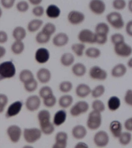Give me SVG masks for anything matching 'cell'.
<instances>
[{"label":"cell","instance_id":"cell-1","mask_svg":"<svg viewBox=\"0 0 132 148\" xmlns=\"http://www.w3.org/2000/svg\"><path fill=\"white\" fill-rule=\"evenodd\" d=\"M38 119L42 131L46 135H50L54 131L53 124L50 121V114L49 111L43 110L38 114Z\"/></svg>","mask_w":132,"mask_h":148},{"label":"cell","instance_id":"cell-2","mask_svg":"<svg viewBox=\"0 0 132 148\" xmlns=\"http://www.w3.org/2000/svg\"><path fill=\"white\" fill-rule=\"evenodd\" d=\"M107 21L115 29H121L125 26V22L122 15L118 11H112L107 15Z\"/></svg>","mask_w":132,"mask_h":148},{"label":"cell","instance_id":"cell-3","mask_svg":"<svg viewBox=\"0 0 132 148\" xmlns=\"http://www.w3.org/2000/svg\"><path fill=\"white\" fill-rule=\"evenodd\" d=\"M16 69L13 62L11 61L0 64V81L6 79L13 77L15 75Z\"/></svg>","mask_w":132,"mask_h":148},{"label":"cell","instance_id":"cell-4","mask_svg":"<svg viewBox=\"0 0 132 148\" xmlns=\"http://www.w3.org/2000/svg\"><path fill=\"white\" fill-rule=\"evenodd\" d=\"M102 118L101 113L93 110L88 115L87 121V125L91 130H96L101 125Z\"/></svg>","mask_w":132,"mask_h":148},{"label":"cell","instance_id":"cell-5","mask_svg":"<svg viewBox=\"0 0 132 148\" xmlns=\"http://www.w3.org/2000/svg\"><path fill=\"white\" fill-rule=\"evenodd\" d=\"M78 38L80 42L84 44H94L95 43V32L89 29H83L79 32Z\"/></svg>","mask_w":132,"mask_h":148},{"label":"cell","instance_id":"cell-6","mask_svg":"<svg viewBox=\"0 0 132 148\" xmlns=\"http://www.w3.org/2000/svg\"><path fill=\"white\" fill-rule=\"evenodd\" d=\"M114 51L116 54L119 57L127 58L132 55V48L125 41L114 45Z\"/></svg>","mask_w":132,"mask_h":148},{"label":"cell","instance_id":"cell-7","mask_svg":"<svg viewBox=\"0 0 132 148\" xmlns=\"http://www.w3.org/2000/svg\"><path fill=\"white\" fill-rule=\"evenodd\" d=\"M88 7L90 11L96 15L103 14L106 11V4L103 0H90Z\"/></svg>","mask_w":132,"mask_h":148},{"label":"cell","instance_id":"cell-8","mask_svg":"<svg viewBox=\"0 0 132 148\" xmlns=\"http://www.w3.org/2000/svg\"><path fill=\"white\" fill-rule=\"evenodd\" d=\"M85 15L83 12L77 10H72L69 12L67 19L71 25L76 26L82 23L85 20Z\"/></svg>","mask_w":132,"mask_h":148},{"label":"cell","instance_id":"cell-9","mask_svg":"<svg viewBox=\"0 0 132 148\" xmlns=\"http://www.w3.org/2000/svg\"><path fill=\"white\" fill-rule=\"evenodd\" d=\"M89 75L93 79L99 81H105L108 76L107 71L97 65H95L91 68L89 71Z\"/></svg>","mask_w":132,"mask_h":148},{"label":"cell","instance_id":"cell-10","mask_svg":"<svg viewBox=\"0 0 132 148\" xmlns=\"http://www.w3.org/2000/svg\"><path fill=\"white\" fill-rule=\"evenodd\" d=\"M42 133L39 129L36 128L25 129L24 132V136L26 142L33 143L41 138Z\"/></svg>","mask_w":132,"mask_h":148},{"label":"cell","instance_id":"cell-11","mask_svg":"<svg viewBox=\"0 0 132 148\" xmlns=\"http://www.w3.org/2000/svg\"><path fill=\"white\" fill-rule=\"evenodd\" d=\"M88 103L85 101H80L76 103L70 110V113L72 116L76 117L86 113L89 109Z\"/></svg>","mask_w":132,"mask_h":148},{"label":"cell","instance_id":"cell-12","mask_svg":"<svg viewBox=\"0 0 132 148\" xmlns=\"http://www.w3.org/2000/svg\"><path fill=\"white\" fill-rule=\"evenodd\" d=\"M69 37L67 33L60 32L54 36L52 39L53 44L57 47H63L67 45L69 42Z\"/></svg>","mask_w":132,"mask_h":148},{"label":"cell","instance_id":"cell-13","mask_svg":"<svg viewBox=\"0 0 132 148\" xmlns=\"http://www.w3.org/2000/svg\"><path fill=\"white\" fill-rule=\"evenodd\" d=\"M109 141L108 134L104 131H100L96 133L94 137V142L99 147H104L107 145Z\"/></svg>","mask_w":132,"mask_h":148},{"label":"cell","instance_id":"cell-14","mask_svg":"<svg viewBox=\"0 0 132 148\" xmlns=\"http://www.w3.org/2000/svg\"><path fill=\"white\" fill-rule=\"evenodd\" d=\"M35 57L38 63L41 64H45L50 59V52L46 48H40L35 51Z\"/></svg>","mask_w":132,"mask_h":148},{"label":"cell","instance_id":"cell-15","mask_svg":"<svg viewBox=\"0 0 132 148\" xmlns=\"http://www.w3.org/2000/svg\"><path fill=\"white\" fill-rule=\"evenodd\" d=\"M56 143L54 145L53 147L54 148H65L67 145L68 135L64 132H60L56 134Z\"/></svg>","mask_w":132,"mask_h":148},{"label":"cell","instance_id":"cell-16","mask_svg":"<svg viewBox=\"0 0 132 148\" xmlns=\"http://www.w3.org/2000/svg\"><path fill=\"white\" fill-rule=\"evenodd\" d=\"M41 104V100L38 96H32L27 99L26 105L28 110L31 112H34L39 108Z\"/></svg>","mask_w":132,"mask_h":148},{"label":"cell","instance_id":"cell-17","mask_svg":"<svg viewBox=\"0 0 132 148\" xmlns=\"http://www.w3.org/2000/svg\"><path fill=\"white\" fill-rule=\"evenodd\" d=\"M8 134L11 140L14 143H16L20 139L21 134V130L16 125H12L8 128Z\"/></svg>","mask_w":132,"mask_h":148},{"label":"cell","instance_id":"cell-18","mask_svg":"<svg viewBox=\"0 0 132 148\" xmlns=\"http://www.w3.org/2000/svg\"><path fill=\"white\" fill-rule=\"evenodd\" d=\"M45 12L48 18L50 19H56L60 16L61 11L57 5L51 4L47 8Z\"/></svg>","mask_w":132,"mask_h":148},{"label":"cell","instance_id":"cell-19","mask_svg":"<svg viewBox=\"0 0 132 148\" xmlns=\"http://www.w3.org/2000/svg\"><path fill=\"white\" fill-rule=\"evenodd\" d=\"M127 67L124 64L119 63L115 65L111 71V75L115 78L122 77L126 74Z\"/></svg>","mask_w":132,"mask_h":148},{"label":"cell","instance_id":"cell-20","mask_svg":"<svg viewBox=\"0 0 132 148\" xmlns=\"http://www.w3.org/2000/svg\"><path fill=\"white\" fill-rule=\"evenodd\" d=\"M36 75L40 82L43 84L47 83L51 78V72L45 68L40 69L37 72Z\"/></svg>","mask_w":132,"mask_h":148},{"label":"cell","instance_id":"cell-21","mask_svg":"<svg viewBox=\"0 0 132 148\" xmlns=\"http://www.w3.org/2000/svg\"><path fill=\"white\" fill-rule=\"evenodd\" d=\"M23 104L20 101H17L12 103L9 106L6 114L7 118L16 115L20 112Z\"/></svg>","mask_w":132,"mask_h":148},{"label":"cell","instance_id":"cell-22","mask_svg":"<svg viewBox=\"0 0 132 148\" xmlns=\"http://www.w3.org/2000/svg\"><path fill=\"white\" fill-rule=\"evenodd\" d=\"M43 21L42 19H34L30 21L28 24V30L30 33H34L37 32L43 26Z\"/></svg>","mask_w":132,"mask_h":148},{"label":"cell","instance_id":"cell-23","mask_svg":"<svg viewBox=\"0 0 132 148\" xmlns=\"http://www.w3.org/2000/svg\"><path fill=\"white\" fill-rule=\"evenodd\" d=\"M72 134L74 138L76 139L81 140L85 137L87 132L84 126L82 125H78L73 128Z\"/></svg>","mask_w":132,"mask_h":148},{"label":"cell","instance_id":"cell-24","mask_svg":"<svg viewBox=\"0 0 132 148\" xmlns=\"http://www.w3.org/2000/svg\"><path fill=\"white\" fill-rule=\"evenodd\" d=\"M26 30L22 26H16L12 31V36L15 40L23 41L26 38Z\"/></svg>","mask_w":132,"mask_h":148},{"label":"cell","instance_id":"cell-25","mask_svg":"<svg viewBox=\"0 0 132 148\" xmlns=\"http://www.w3.org/2000/svg\"><path fill=\"white\" fill-rule=\"evenodd\" d=\"M75 61V57L73 53L65 52L62 54L60 58L62 65L65 67H69L73 65Z\"/></svg>","mask_w":132,"mask_h":148},{"label":"cell","instance_id":"cell-26","mask_svg":"<svg viewBox=\"0 0 132 148\" xmlns=\"http://www.w3.org/2000/svg\"><path fill=\"white\" fill-rule=\"evenodd\" d=\"M91 90L88 85L81 84L78 85L76 89V93L79 97L84 98L91 93Z\"/></svg>","mask_w":132,"mask_h":148},{"label":"cell","instance_id":"cell-27","mask_svg":"<svg viewBox=\"0 0 132 148\" xmlns=\"http://www.w3.org/2000/svg\"><path fill=\"white\" fill-rule=\"evenodd\" d=\"M87 71V67L82 63H76L72 67V72L73 74L78 77L83 76L86 74Z\"/></svg>","mask_w":132,"mask_h":148},{"label":"cell","instance_id":"cell-28","mask_svg":"<svg viewBox=\"0 0 132 148\" xmlns=\"http://www.w3.org/2000/svg\"><path fill=\"white\" fill-rule=\"evenodd\" d=\"M67 118V113L64 110H60L55 113L53 122L56 126H59L65 122Z\"/></svg>","mask_w":132,"mask_h":148},{"label":"cell","instance_id":"cell-29","mask_svg":"<svg viewBox=\"0 0 132 148\" xmlns=\"http://www.w3.org/2000/svg\"><path fill=\"white\" fill-rule=\"evenodd\" d=\"M110 130L113 136L118 138L122 133V125L119 121L115 120L110 124Z\"/></svg>","mask_w":132,"mask_h":148},{"label":"cell","instance_id":"cell-30","mask_svg":"<svg viewBox=\"0 0 132 148\" xmlns=\"http://www.w3.org/2000/svg\"><path fill=\"white\" fill-rule=\"evenodd\" d=\"M25 47V45L23 41L15 40L11 45V51L14 54L19 55L23 52Z\"/></svg>","mask_w":132,"mask_h":148},{"label":"cell","instance_id":"cell-31","mask_svg":"<svg viewBox=\"0 0 132 148\" xmlns=\"http://www.w3.org/2000/svg\"><path fill=\"white\" fill-rule=\"evenodd\" d=\"M110 31L109 24L103 22L98 23L95 27V33L96 34L108 35Z\"/></svg>","mask_w":132,"mask_h":148},{"label":"cell","instance_id":"cell-32","mask_svg":"<svg viewBox=\"0 0 132 148\" xmlns=\"http://www.w3.org/2000/svg\"><path fill=\"white\" fill-rule=\"evenodd\" d=\"M85 53L88 58L96 59L101 56L102 52L100 49L95 47H89L85 50Z\"/></svg>","mask_w":132,"mask_h":148},{"label":"cell","instance_id":"cell-33","mask_svg":"<svg viewBox=\"0 0 132 148\" xmlns=\"http://www.w3.org/2000/svg\"><path fill=\"white\" fill-rule=\"evenodd\" d=\"M71 49L77 57H81L83 56L86 50L85 45L81 42L73 43L71 46Z\"/></svg>","mask_w":132,"mask_h":148},{"label":"cell","instance_id":"cell-34","mask_svg":"<svg viewBox=\"0 0 132 148\" xmlns=\"http://www.w3.org/2000/svg\"><path fill=\"white\" fill-rule=\"evenodd\" d=\"M73 101V98L71 95H65L62 96L58 100L59 105L63 108H67L72 105Z\"/></svg>","mask_w":132,"mask_h":148},{"label":"cell","instance_id":"cell-35","mask_svg":"<svg viewBox=\"0 0 132 148\" xmlns=\"http://www.w3.org/2000/svg\"><path fill=\"white\" fill-rule=\"evenodd\" d=\"M120 100L119 97L113 96L110 97L108 101V106L111 111H115L118 110L120 107Z\"/></svg>","mask_w":132,"mask_h":148},{"label":"cell","instance_id":"cell-36","mask_svg":"<svg viewBox=\"0 0 132 148\" xmlns=\"http://www.w3.org/2000/svg\"><path fill=\"white\" fill-rule=\"evenodd\" d=\"M19 77L20 81L24 84L27 83L34 79L33 73L28 69L22 71L19 74Z\"/></svg>","mask_w":132,"mask_h":148},{"label":"cell","instance_id":"cell-37","mask_svg":"<svg viewBox=\"0 0 132 148\" xmlns=\"http://www.w3.org/2000/svg\"><path fill=\"white\" fill-rule=\"evenodd\" d=\"M51 36L46 34L42 31L38 32L35 36V40L39 44H47L50 42Z\"/></svg>","mask_w":132,"mask_h":148},{"label":"cell","instance_id":"cell-38","mask_svg":"<svg viewBox=\"0 0 132 148\" xmlns=\"http://www.w3.org/2000/svg\"><path fill=\"white\" fill-rule=\"evenodd\" d=\"M56 30L57 27L54 24L52 23L48 22L43 25L41 31L46 34L52 36L56 33Z\"/></svg>","mask_w":132,"mask_h":148},{"label":"cell","instance_id":"cell-39","mask_svg":"<svg viewBox=\"0 0 132 148\" xmlns=\"http://www.w3.org/2000/svg\"><path fill=\"white\" fill-rule=\"evenodd\" d=\"M16 9L21 13H25L29 10V3L25 0H21L16 4Z\"/></svg>","mask_w":132,"mask_h":148},{"label":"cell","instance_id":"cell-40","mask_svg":"<svg viewBox=\"0 0 132 148\" xmlns=\"http://www.w3.org/2000/svg\"><path fill=\"white\" fill-rule=\"evenodd\" d=\"M118 138L120 144L123 145H127L131 140V134L128 132H124L121 133Z\"/></svg>","mask_w":132,"mask_h":148},{"label":"cell","instance_id":"cell-41","mask_svg":"<svg viewBox=\"0 0 132 148\" xmlns=\"http://www.w3.org/2000/svg\"><path fill=\"white\" fill-rule=\"evenodd\" d=\"M112 6L113 8L117 11H122L127 6V3L126 0H113Z\"/></svg>","mask_w":132,"mask_h":148},{"label":"cell","instance_id":"cell-42","mask_svg":"<svg viewBox=\"0 0 132 148\" xmlns=\"http://www.w3.org/2000/svg\"><path fill=\"white\" fill-rule=\"evenodd\" d=\"M105 88L102 85L97 86L91 91L92 96L94 98H97L101 97L104 94Z\"/></svg>","mask_w":132,"mask_h":148},{"label":"cell","instance_id":"cell-43","mask_svg":"<svg viewBox=\"0 0 132 148\" xmlns=\"http://www.w3.org/2000/svg\"><path fill=\"white\" fill-rule=\"evenodd\" d=\"M111 40L112 44L114 45L121 42H125V37L121 33H115L111 35Z\"/></svg>","mask_w":132,"mask_h":148},{"label":"cell","instance_id":"cell-44","mask_svg":"<svg viewBox=\"0 0 132 148\" xmlns=\"http://www.w3.org/2000/svg\"><path fill=\"white\" fill-rule=\"evenodd\" d=\"M73 85L70 81H64L59 85V90L63 93L69 92L73 89Z\"/></svg>","mask_w":132,"mask_h":148},{"label":"cell","instance_id":"cell-45","mask_svg":"<svg viewBox=\"0 0 132 148\" xmlns=\"http://www.w3.org/2000/svg\"><path fill=\"white\" fill-rule=\"evenodd\" d=\"M93 110L97 112L102 113L105 111V106L104 103L100 100H95L92 104Z\"/></svg>","mask_w":132,"mask_h":148},{"label":"cell","instance_id":"cell-46","mask_svg":"<svg viewBox=\"0 0 132 148\" xmlns=\"http://www.w3.org/2000/svg\"><path fill=\"white\" fill-rule=\"evenodd\" d=\"M32 13L35 16L40 18L42 17L45 13V10L42 5H36L32 9Z\"/></svg>","mask_w":132,"mask_h":148},{"label":"cell","instance_id":"cell-47","mask_svg":"<svg viewBox=\"0 0 132 148\" xmlns=\"http://www.w3.org/2000/svg\"><path fill=\"white\" fill-rule=\"evenodd\" d=\"M95 43L99 45H104L107 43L108 35L95 33Z\"/></svg>","mask_w":132,"mask_h":148},{"label":"cell","instance_id":"cell-48","mask_svg":"<svg viewBox=\"0 0 132 148\" xmlns=\"http://www.w3.org/2000/svg\"><path fill=\"white\" fill-rule=\"evenodd\" d=\"M25 88L26 90L29 92H32L35 91L36 89L38 86V83L37 81L34 79L32 81L24 84Z\"/></svg>","mask_w":132,"mask_h":148},{"label":"cell","instance_id":"cell-49","mask_svg":"<svg viewBox=\"0 0 132 148\" xmlns=\"http://www.w3.org/2000/svg\"><path fill=\"white\" fill-rule=\"evenodd\" d=\"M40 96L42 98L44 99L53 95L52 89L49 86H44L40 90Z\"/></svg>","mask_w":132,"mask_h":148},{"label":"cell","instance_id":"cell-50","mask_svg":"<svg viewBox=\"0 0 132 148\" xmlns=\"http://www.w3.org/2000/svg\"><path fill=\"white\" fill-rule=\"evenodd\" d=\"M56 102H57V99L54 95L44 99V100H43L44 105L46 106L49 108L53 107L56 104Z\"/></svg>","mask_w":132,"mask_h":148},{"label":"cell","instance_id":"cell-51","mask_svg":"<svg viewBox=\"0 0 132 148\" xmlns=\"http://www.w3.org/2000/svg\"><path fill=\"white\" fill-rule=\"evenodd\" d=\"M16 0H0L2 6L6 10H10L15 4Z\"/></svg>","mask_w":132,"mask_h":148},{"label":"cell","instance_id":"cell-52","mask_svg":"<svg viewBox=\"0 0 132 148\" xmlns=\"http://www.w3.org/2000/svg\"><path fill=\"white\" fill-rule=\"evenodd\" d=\"M8 99L6 95L0 94V113L4 111L6 106L8 104Z\"/></svg>","mask_w":132,"mask_h":148},{"label":"cell","instance_id":"cell-53","mask_svg":"<svg viewBox=\"0 0 132 148\" xmlns=\"http://www.w3.org/2000/svg\"><path fill=\"white\" fill-rule=\"evenodd\" d=\"M125 103L128 105H132V91L131 89H129L126 92L124 97Z\"/></svg>","mask_w":132,"mask_h":148},{"label":"cell","instance_id":"cell-54","mask_svg":"<svg viewBox=\"0 0 132 148\" xmlns=\"http://www.w3.org/2000/svg\"><path fill=\"white\" fill-rule=\"evenodd\" d=\"M8 40V33L4 30H0V44H5Z\"/></svg>","mask_w":132,"mask_h":148},{"label":"cell","instance_id":"cell-55","mask_svg":"<svg viewBox=\"0 0 132 148\" xmlns=\"http://www.w3.org/2000/svg\"><path fill=\"white\" fill-rule=\"evenodd\" d=\"M125 31L127 35L130 37L132 36V21H129L125 25Z\"/></svg>","mask_w":132,"mask_h":148},{"label":"cell","instance_id":"cell-56","mask_svg":"<svg viewBox=\"0 0 132 148\" xmlns=\"http://www.w3.org/2000/svg\"><path fill=\"white\" fill-rule=\"evenodd\" d=\"M125 128L127 130L132 131V118L127 119L124 123Z\"/></svg>","mask_w":132,"mask_h":148},{"label":"cell","instance_id":"cell-57","mask_svg":"<svg viewBox=\"0 0 132 148\" xmlns=\"http://www.w3.org/2000/svg\"><path fill=\"white\" fill-rule=\"evenodd\" d=\"M28 3L32 5L36 6V5H41L43 2V0H28Z\"/></svg>","mask_w":132,"mask_h":148},{"label":"cell","instance_id":"cell-58","mask_svg":"<svg viewBox=\"0 0 132 148\" xmlns=\"http://www.w3.org/2000/svg\"><path fill=\"white\" fill-rule=\"evenodd\" d=\"M6 53V50L4 47L0 45V59L3 58Z\"/></svg>","mask_w":132,"mask_h":148},{"label":"cell","instance_id":"cell-59","mask_svg":"<svg viewBox=\"0 0 132 148\" xmlns=\"http://www.w3.org/2000/svg\"><path fill=\"white\" fill-rule=\"evenodd\" d=\"M76 148H88V145L83 142H79L76 145Z\"/></svg>","mask_w":132,"mask_h":148},{"label":"cell","instance_id":"cell-60","mask_svg":"<svg viewBox=\"0 0 132 148\" xmlns=\"http://www.w3.org/2000/svg\"><path fill=\"white\" fill-rule=\"evenodd\" d=\"M127 8L129 10V11L131 12H132V0H129V1L128 4H127Z\"/></svg>","mask_w":132,"mask_h":148},{"label":"cell","instance_id":"cell-61","mask_svg":"<svg viewBox=\"0 0 132 148\" xmlns=\"http://www.w3.org/2000/svg\"><path fill=\"white\" fill-rule=\"evenodd\" d=\"M127 66L130 68H131L132 67V58H130L128 62H127Z\"/></svg>","mask_w":132,"mask_h":148},{"label":"cell","instance_id":"cell-62","mask_svg":"<svg viewBox=\"0 0 132 148\" xmlns=\"http://www.w3.org/2000/svg\"><path fill=\"white\" fill-rule=\"evenodd\" d=\"M3 10H2L1 8V7H0V18H1L2 16H3Z\"/></svg>","mask_w":132,"mask_h":148}]
</instances>
